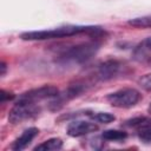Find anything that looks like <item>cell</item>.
I'll return each mask as SVG.
<instances>
[{
	"mask_svg": "<svg viewBox=\"0 0 151 151\" xmlns=\"http://www.w3.org/2000/svg\"><path fill=\"white\" fill-rule=\"evenodd\" d=\"M99 44L97 42V40H92V41H87L84 44H79V45H74L72 47H70L68 50H66L65 52L61 53L60 55V60L63 61H71V63H83L86 61L87 59H90L98 50Z\"/></svg>",
	"mask_w": 151,
	"mask_h": 151,
	"instance_id": "2",
	"label": "cell"
},
{
	"mask_svg": "<svg viewBox=\"0 0 151 151\" xmlns=\"http://www.w3.org/2000/svg\"><path fill=\"white\" fill-rule=\"evenodd\" d=\"M132 58L137 63L149 64L151 63V37L142 40L133 50Z\"/></svg>",
	"mask_w": 151,
	"mask_h": 151,
	"instance_id": "7",
	"label": "cell"
},
{
	"mask_svg": "<svg viewBox=\"0 0 151 151\" xmlns=\"http://www.w3.org/2000/svg\"><path fill=\"white\" fill-rule=\"evenodd\" d=\"M120 67L122 65L116 61V60H109L105 61L104 64H101L97 71V76L96 78L100 79V80H109L112 79L114 77H117V74L120 72Z\"/></svg>",
	"mask_w": 151,
	"mask_h": 151,
	"instance_id": "8",
	"label": "cell"
},
{
	"mask_svg": "<svg viewBox=\"0 0 151 151\" xmlns=\"http://www.w3.org/2000/svg\"><path fill=\"white\" fill-rule=\"evenodd\" d=\"M40 112V107L35 103L17 101V104L11 109L8 114V120L12 124H18L24 120L31 119Z\"/></svg>",
	"mask_w": 151,
	"mask_h": 151,
	"instance_id": "4",
	"label": "cell"
},
{
	"mask_svg": "<svg viewBox=\"0 0 151 151\" xmlns=\"http://www.w3.org/2000/svg\"><path fill=\"white\" fill-rule=\"evenodd\" d=\"M127 24L133 27H137V28H151V14L133 18V19L129 20Z\"/></svg>",
	"mask_w": 151,
	"mask_h": 151,
	"instance_id": "12",
	"label": "cell"
},
{
	"mask_svg": "<svg viewBox=\"0 0 151 151\" xmlns=\"http://www.w3.org/2000/svg\"><path fill=\"white\" fill-rule=\"evenodd\" d=\"M61 147H63V140L60 138H51V139H47V140L42 142L38 146H35L34 150H39V151H55V150H59Z\"/></svg>",
	"mask_w": 151,
	"mask_h": 151,
	"instance_id": "10",
	"label": "cell"
},
{
	"mask_svg": "<svg viewBox=\"0 0 151 151\" xmlns=\"http://www.w3.org/2000/svg\"><path fill=\"white\" fill-rule=\"evenodd\" d=\"M39 133V130L37 127H29L27 130H25L20 137H18L13 145H12V149L15 150V151H20V150H24L26 146H28V144H31V142L38 136Z\"/></svg>",
	"mask_w": 151,
	"mask_h": 151,
	"instance_id": "9",
	"label": "cell"
},
{
	"mask_svg": "<svg viewBox=\"0 0 151 151\" xmlns=\"http://www.w3.org/2000/svg\"><path fill=\"white\" fill-rule=\"evenodd\" d=\"M58 93H59V91H58V88L55 86L45 85V86H41V87H38V88H33V90H29V91L22 93L21 96H19L18 101L38 104L39 101H41L44 99L57 97Z\"/></svg>",
	"mask_w": 151,
	"mask_h": 151,
	"instance_id": "5",
	"label": "cell"
},
{
	"mask_svg": "<svg viewBox=\"0 0 151 151\" xmlns=\"http://www.w3.org/2000/svg\"><path fill=\"white\" fill-rule=\"evenodd\" d=\"M12 98H14V96L12 93H8V92H5L4 90H1V92H0V100H1V103H5L6 100H9Z\"/></svg>",
	"mask_w": 151,
	"mask_h": 151,
	"instance_id": "15",
	"label": "cell"
},
{
	"mask_svg": "<svg viewBox=\"0 0 151 151\" xmlns=\"http://www.w3.org/2000/svg\"><path fill=\"white\" fill-rule=\"evenodd\" d=\"M81 33L99 35L101 33V29L99 27L94 26H76V25H68V26H61L52 29H42V31H32L26 32L21 34V38L24 40H46V39H54V38H64V37H72Z\"/></svg>",
	"mask_w": 151,
	"mask_h": 151,
	"instance_id": "1",
	"label": "cell"
},
{
	"mask_svg": "<svg viewBox=\"0 0 151 151\" xmlns=\"http://www.w3.org/2000/svg\"><path fill=\"white\" fill-rule=\"evenodd\" d=\"M101 137L109 142H123L127 137V133L119 130H106L103 132Z\"/></svg>",
	"mask_w": 151,
	"mask_h": 151,
	"instance_id": "11",
	"label": "cell"
},
{
	"mask_svg": "<svg viewBox=\"0 0 151 151\" xmlns=\"http://www.w3.org/2000/svg\"><path fill=\"white\" fill-rule=\"evenodd\" d=\"M142 96L136 88H122L119 91H116L113 93H110L106 99L107 101L119 109H129L134 106L139 100Z\"/></svg>",
	"mask_w": 151,
	"mask_h": 151,
	"instance_id": "3",
	"label": "cell"
},
{
	"mask_svg": "<svg viewBox=\"0 0 151 151\" xmlns=\"http://www.w3.org/2000/svg\"><path fill=\"white\" fill-rule=\"evenodd\" d=\"M90 117L98 123H103V124H109L111 122H113L116 119V117L109 112H96L93 114H90Z\"/></svg>",
	"mask_w": 151,
	"mask_h": 151,
	"instance_id": "13",
	"label": "cell"
},
{
	"mask_svg": "<svg viewBox=\"0 0 151 151\" xmlns=\"http://www.w3.org/2000/svg\"><path fill=\"white\" fill-rule=\"evenodd\" d=\"M138 83H139V85H140L144 90L151 92V73L143 76V77L138 80Z\"/></svg>",
	"mask_w": 151,
	"mask_h": 151,
	"instance_id": "14",
	"label": "cell"
},
{
	"mask_svg": "<svg viewBox=\"0 0 151 151\" xmlns=\"http://www.w3.org/2000/svg\"><path fill=\"white\" fill-rule=\"evenodd\" d=\"M5 71H6V64L5 63H1V76L5 74Z\"/></svg>",
	"mask_w": 151,
	"mask_h": 151,
	"instance_id": "16",
	"label": "cell"
},
{
	"mask_svg": "<svg viewBox=\"0 0 151 151\" xmlns=\"http://www.w3.org/2000/svg\"><path fill=\"white\" fill-rule=\"evenodd\" d=\"M149 112L151 113V104H150V106H149Z\"/></svg>",
	"mask_w": 151,
	"mask_h": 151,
	"instance_id": "17",
	"label": "cell"
},
{
	"mask_svg": "<svg viewBox=\"0 0 151 151\" xmlns=\"http://www.w3.org/2000/svg\"><path fill=\"white\" fill-rule=\"evenodd\" d=\"M98 130V125L88 120H74L68 124L67 133L71 137H80L94 132Z\"/></svg>",
	"mask_w": 151,
	"mask_h": 151,
	"instance_id": "6",
	"label": "cell"
}]
</instances>
